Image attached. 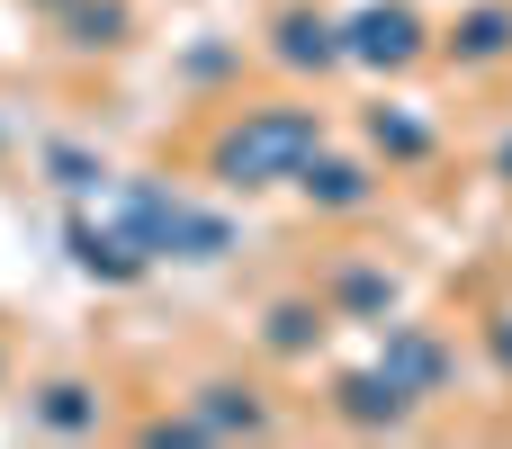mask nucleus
Masks as SVG:
<instances>
[{
	"instance_id": "f257e3e1",
	"label": "nucleus",
	"mask_w": 512,
	"mask_h": 449,
	"mask_svg": "<svg viewBox=\"0 0 512 449\" xmlns=\"http://www.w3.org/2000/svg\"><path fill=\"white\" fill-rule=\"evenodd\" d=\"M324 144V117L315 108H243L216 144H207V162H216V180L225 189H279V180H297L306 171V153Z\"/></svg>"
},
{
	"instance_id": "f03ea898",
	"label": "nucleus",
	"mask_w": 512,
	"mask_h": 449,
	"mask_svg": "<svg viewBox=\"0 0 512 449\" xmlns=\"http://www.w3.org/2000/svg\"><path fill=\"white\" fill-rule=\"evenodd\" d=\"M126 234H135L144 261H225V243H234L225 216H198L189 198H171V189H153V180L126 189Z\"/></svg>"
},
{
	"instance_id": "7ed1b4c3",
	"label": "nucleus",
	"mask_w": 512,
	"mask_h": 449,
	"mask_svg": "<svg viewBox=\"0 0 512 449\" xmlns=\"http://www.w3.org/2000/svg\"><path fill=\"white\" fill-rule=\"evenodd\" d=\"M423 54H432V36H423V18H414L405 0H369L360 18H342V63L405 72V63H423Z\"/></svg>"
},
{
	"instance_id": "20e7f679",
	"label": "nucleus",
	"mask_w": 512,
	"mask_h": 449,
	"mask_svg": "<svg viewBox=\"0 0 512 449\" xmlns=\"http://www.w3.org/2000/svg\"><path fill=\"white\" fill-rule=\"evenodd\" d=\"M297 189H306V207H324V216H369V207H378V171H369V162H333L324 144L306 153Z\"/></svg>"
},
{
	"instance_id": "39448f33",
	"label": "nucleus",
	"mask_w": 512,
	"mask_h": 449,
	"mask_svg": "<svg viewBox=\"0 0 512 449\" xmlns=\"http://www.w3.org/2000/svg\"><path fill=\"white\" fill-rule=\"evenodd\" d=\"M270 63H288V72H333V63H342V27H333L324 9H288V18L270 27Z\"/></svg>"
},
{
	"instance_id": "423d86ee",
	"label": "nucleus",
	"mask_w": 512,
	"mask_h": 449,
	"mask_svg": "<svg viewBox=\"0 0 512 449\" xmlns=\"http://www.w3.org/2000/svg\"><path fill=\"white\" fill-rule=\"evenodd\" d=\"M441 54H450V63H468V72H486V63H512V9H504V0L468 9V18L441 36Z\"/></svg>"
},
{
	"instance_id": "0eeeda50",
	"label": "nucleus",
	"mask_w": 512,
	"mask_h": 449,
	"mask_svg": "<svg viewBox=\"0 0 512 449\" xmlns=\"http://www.w3.org/2000/svg\"><path fill=\"white\" fill-rule=\"evenodd\" d=\"M378 369H387V378H396L405 396H432V387L450 378V351H441L432 333H414V324H396V333H387V360H378Z\"/></svg>"
},
{
	"instance_id": "6e6552de",
	"label": "nucleus",
	"mask_w": 512,
	"mask_h": 449,
	"mask_svg": "<svg viewBox=\"0 0 512 449\" xmlns=\"http://www.w3.org/2000/svg\"><path fill=\"white\" fill-rule=\"evenodd\" d=\"M72 261H81L90 279H135V270H144V252H135L126 225H117V234H108V225H72Z\"/></svg>"
},
{
	"instance_id": "1a4fd4ad",
	"label": "nucleus",
	"mask_w": 512,
	"mask_h": 449,
	"mask_svg": "<svg viewBox=\"0 0 512 449\" xmlns=\"http://www.w3.org/2000/svg\"><path fill=\"white\" fill-rule=\"evenodd\" d=\"M324 324H333V306H324V297H288V306H270V333H261V342L297 360V351H315V342H324Z\"/></svg>"
},
{
	"instance_id": "9d476101",
	"label": "nucleus",
	"mask_w": 512,
	"mask_h": 449,
	"mask_svg": "<svg viewBox=\"0 0 512 449\" xmlns=\"http://www.w3.org/2000/svg\"><path fill=\"white\" fill-rule=\"evenodd\" d=\"M405 405H414V396H405L387 369H360V378H342V414H351V423H405Z\"/></svg>"
},
{
	"instance_id": "9b49d317",
	"label": "nucleus",
	"mask_w": 512,
	"mask_h": 449,
	"mask_svg": "<svg viewBox=\"0 0 512 449\" xmlns=\"http://www.w3.org/2000/svg\"><path fill=\"white\" fill-rule=\"evenodd\" d=\"M333 306H342V315H387V306H396V279H387L378 261H342V270H333Z\"/></svg>"
},
{
	"instance_id": "f8f14e48",
	"label": "nucleus",
	"mask_w": 512,
	"mask_h": 449,
	"mask_svg": "<svg viewBox=\"0 0 512 449\" xmlns=\"http://www.w3.org/2000/svg\"><path fill=\"white\" fill-rule=\"evenodd\" d=\"M198 432H261L270 414L252 405V387H198V414H189Z\"/></svg>"
},
{
	"instance_id": "ddd939ff",
	"label": "nucleus",
	"mask_w": 512,
	"mask_h": 449,
	"mask_svg": "<svg viewBox=\"0 0 512 449\" xmlns=\"http://www.w3.org/2000/svg\"><path fill=\"white\" fill-rule=\"evenodd\" d=\"M36 423H45V432H99V396H90L81 378H63V387L36 396Z\"/></svg>"
},
{
	"instance_id": "4468645a",
	"label": "nucleus",
	"mask_w": 512,
	"mask_h": 449,
	"mask_svg": "<svg viewBox=\"0 0 512 449\" xmlns=\"http://www.w3.org/2000/svg\"><path fill=\"white\" fill-rule=\"evenodd\" d=\"M369 135H378V153H387V162H423V153H432V126H423V117H405V108H378V117H369Z\"/></svg>"
},
{
	"instance_id": "2eb2a0df",
	"label": "nucleus",
	"mask_w": 512,
	"mask_h": 449,
	"mask_svg": "<svg viewBox=\"0 0 512 449\" xmlns=\"http://www.w3.org/2000/svg\"><path fill=\"white\" fill-rule=\"evenodd\" d=\"M72 27H81V45H117V27H126V9H81Z\"/></svg>"
},
{
	"instance_id": "dca6fc26",
	"label": "nucleus",
	"mask_w": 512,
	"mask_h": 449,
	"mask_svg": "<svg viewBox=\"0 0 512 449\" xmlns=\"http://www.w3.org/2000/svg\"><path fill=\"white\" fill-rule=\"evenodd\" d=\"M54 171H63V189H99V162L72 153V144H54Z\"/></svg>"
},
{
	"instance_id": "f3484780",
	"label": "nucleus",
	"mask_w": 512,
	"mask_h": 449,
	"mask_svg": "<svg viewBox=\"0 0 512 449\" xmlns=\"http://www.w3.org/2000/svg\"><path fill=\"white\" fill-rule=\"evenodd\" d=\"M495 171H504V180H512V135H504V153H495Z\"/></svg>"
},
{
	"instance_id": "a211bd4d",
	"label": "nucleus",
	"mask_w": 512,
	"mask_h": 449,
	"mask_svg": "<svg viewBox=\"0 0 512 449\" xmlns=\"http://www.w3.org/2000/svg\"><path fill=\"white\" fill-rule=\"evenodd\" d=\"M495 342H504V360H512V333H495Z\"/></svg>"
},
{
	"instance_id": "6ab92c4d",
	"label": "nucleus",
	"mask_w": 512,
	"mask_h": 449,
	"mask_svg": "<svg viewBox=\"0 0 512 449\" xmlns=\"http://www.w3.org/2000/svg\"><path fill=\"white\" fill-rule=\"evenodd\" d=\"M0 369H9V351H0Z\"/></svg>"
}]
</instances>
